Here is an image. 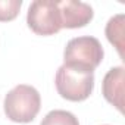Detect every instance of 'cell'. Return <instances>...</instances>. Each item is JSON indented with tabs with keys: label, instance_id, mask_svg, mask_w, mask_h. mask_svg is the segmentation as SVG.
Segmentation results:
<instances>
[{
	"label": "cell",
	"instance_id": "ba28073f",
	"mask_svg": "<svg viewBox=\"0 0 125 125\" xmlns=\"http://www.w3.org/2000/svg\"><path fill=\"white\" fill-rule=\"evenodd\" d=\"M40 125H80V122L74 113L62 109H54L43 118Z\"/></svg>",
	"mask_w": 125,
	"mask_h": 125
},
{
	"label": "cell",
	"instance_id": "8992f818",
	"mask_svg": "<svg viewBox=\"0 0 125 125\" xmlns=\"http://www.w3.org/2000/svg\"><path fill=\"white\" fill-rule=\"evenodd\" d=\"M124 83H125V69L122 66H115L107 71L103 78L102 91L106 102L115 106L121 113H124Z\"/></svg>",
	"mask_w": 125,
	"mask_h": 125
},
{
	"label": "cell",
	"instance_id": "5b68a950",
	"mask_svg": "<svg viewBox=\"0 0 125 125\" xmlns=\"http://www.w3.org/2000/svg\"><path fill=\"white\" fill-rule=\"evenodd\" d=\"M57 6L60 12L62 28H68V30L83 28L87 24H90L94 16L93 8L84 2L62 0V2H57Z\"/></svg>",
	"mask_w": 125,
	"mask_h": 125
},
{
	"label": "cell",
	"instance_id": "277c9868",
	"mask_svg": "<svg viewBox=\"0 0 125 125\" xmlns=\"http://www.w3.org/2000/svg\"><path fill=\"white\" fill-rule=\"evenodd\" d=\"M27 24L37 35H54L62 30V19L57 2L35 0L28 8Z\"/></svg>",
	"mask_w": 125,
	"mask_h": 125
},
{
	"label": "cell",
	"instance_id": "3957f363",
	"mask_svg": "<svg viewBox=\"0 0 125 125\" xmlns=\"http://www.w3.org/2000/svg\"><path fill=\"white\" fill-rule=\"evenodd\" d=\"M56 90L62 99L69 102H84L94 88V74L77 71L62 65L54 77Z\"/></svg>",
	"mask_w": 125,
	"mask_h": 125
},
{
	"label": "cell",
	"instance_id": "6da1fadb",
	"mask_svg": "<svg viewBox=\"0 0 125 125\" xmlns=\"http://www.w3.org/2000/svg\"><path fill=\"white\" fill-rule=\"evenodd\" d=\"M104 56L103 47L96 37L81 35L68 41L63 50V65L77 71L94 72Z\"/></svg>",
	"mask_w": 125,
	"mask_h": 125
},
{
	"label": "cell",
	"instance_id": "9c48e42d",
	"mask_svg": "<svg viewBox=\"0 0 125 125\" xmlns=\"http://www.w3.org/2000/svg\"><path fill=\"white\" fill-rule=\"evenodd\" d=\"M22 0H0V22L13 21L21 10Z\"/></svg>",
	"mask_w": 125,
	"mask_h": 125
},
{
	"label": "cell",
	"instance_id": "7a4b0ae2",
	"mask_svg": "<svg viewBox=\"0 0 125 125\" xmlns=\"http://www.w3.org/2000/svg\"><path fill=\"white\" fill-rule=\"evenodd\" d=\"M41 107V97L37 88L27 84L13 87L5 97L3 109L8 119L18 124H28L35 119Z\"/></svg>",
	"mask_w": 125,
	"mask_h": 125
},
{
	"label": "cell",
	"instance_id": "52a82bcc",
	"mask_svg": "<svg viewBox=\"0 0 125 125\" xmlns=\"http://www.w3.org/2000/svg\"><path fill=\"white\" fill-rule=\"evenodd\" d=\"M124 27H125V16H124V13H118L107 21L106 30H104L106 38L118 50L121 59H124V47H125V40H124L125 30H124Z\"/></svg>",
	"mask_w": 125,
	"mask_h": 125
}]
</instances>
